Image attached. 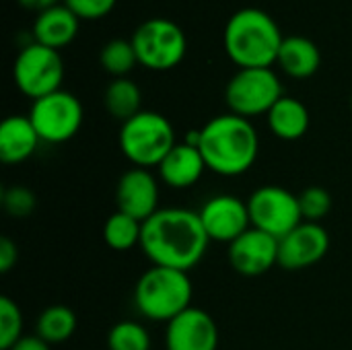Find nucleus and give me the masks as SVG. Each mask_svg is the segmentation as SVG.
I'll use <instances>...</instances> for the list:
<instances>
[{
  "label": "nucleus",
  "mask_w": 352,
  "mask_h": 350,
  "mask_svg": "<svg viewBox=\"0 0 352 350\" xmlns=\"http://www.w3.org/2000/svg\"><path fill=\"white\" fill-rule=\"evenodd\" d=\"M142 239V223L130 215H124L120 210L111 212L103 225V241L109 250L116 252H128L132 248H140Z\"/></svg>",
  "instance_id": "nucleus-23"
},
{
  "label": "nucleus",
  "mask_w": 352,
  "mask_h": 350,
  "mask_svg": "<svg viewBox=\"0 0 352 350\" xmlns=\"http://www.w3.org/2000/svg\"><path fill=\"white\" fill-rule=\"evenodd\" d=\"M118 142L122 155L142 169L159 167L177 144L171 122L163 113L144 109L122 124Z\"/></svg>",
  "instance_id": "nucleus-5"
},
{
  "label": "nucleus",
  "mask_w": 352,
  "mask_h": 350,
  "mask_svg": "<svg viewBox=\"0 0 352 350\" xmlns=\"http://www.w3.org/2000/svg\"><path fill=\"white\" fill-rule=\"evenodd\" d=\"M2 208L6 215H10L12 219H27L35 206H37V198L35 194L25 188V186H12V188H6L2 192Z\"/></svg>",
  "instance_id": "nucleus-28"
},
{
  "label": "nucleus",
  "mask_w": 352,
  "mask_h": 350,
  "mask_svg": "<svg viewBox=\"0 0 352 350\" xmlns=\"http://www.w3.org/2000/svg\"><path fill=\"white\" fill-rule=\"evenodd\" d=\"M280 27L262 8L237 10L225 27L227 56L239 68H272L283 45Z\"/></svg>",
  "instance_id": "nucleus-3"
},
{
  "label": "nucleus",
  "mask_w": 352,
  "mask_h": 350,
  "mask_svg": "<svg viewBox=\"0 0 352 350\" xmlns=\"http://www.w3.org/2000/svg\"><path fill=\"white\" fill-rule=\"evenodd\" d=\"M351 105H352V99H351Z\"/></svg>",
  "instance_id": "nucleus-33"
},
{
  "label": "nucleus",
  "mask_w": 352,
  "mask_h": 350,
  "mask_svg": "<svg viewBox=\"0 0 352 350\" xmlns=\"http://www.w3.org/2000/svg\"><path fill=\"white\" fill-rule=\"evenodd\" d=\"M10 350H52L47 342H43L39 336H23Z\"/></svg>",
  "instance_id": "nucleus-31"
},
{
  "label": "nucleus",
  "mask_w": 352,
  "mask_h": 350,
  "mask_svg": "<svg viewBox=\"0 0 352 350\" xmlns=\"http://www.w3.org/2000/svg\"><path fill=\"white\" fill-rule=\"evenodd\" d=\"M194 287L190 274L175 268L151 266L134 287V307L148 322L169 324L192 307Z\"/></svg>",
  "instance_id": "nucleus-4"
},
{
  "label": "nucleus",
  "mask_w": 352,
  "mask_h": 350,
  "mask_svg": "<svg viewBox=\"0 0 352 350\" xmlns=\"http://www.w3.org/2000/svg\"><path fill=\"white\" fill-rule=\"evenodd\" d=\"M23 311L6 295L0 297V350H10L23 338Z\"/></svg>",
  "instance_id": "nucleus-26"
},
{
  "label": "nucleus",
  "mask_w": 352,
  "mask_h": 350,
  "mask_svg": "<svg viewBox=\"0 0 352 350\" xmlns=\"http://www.w3.org/2000/svg\"><path fill=\"white\" fill-rule=\"evenodd\" d=\"M206 171L204 157L198 146L184 142H177L173 151L163 159V163L157 167L159 179L173 190H188L196 186Z\"/></svg>",
  "instance_id": "nucleus-16"
},
{
  "label": "nucleus",
  "mask_w": 352,
  "mask_h": 350,
  "mask_svg": "<svg viewBox=\"0 0 352 350\" xmlns=\"http://www.w3.org/2000/svg\"><path fill=\"white\" fill-rule=\"evenodd\" d=\"M138 64L151 70H171L184 58L188 39L184 29L169 19H148L140 23L132 35Z\"/></svg>",
  "instance_id": "nucleus-6"
},
{
  "label": "nucleus",
  "mask_w": 352,
  "mask_h": 350,
  "mask_svg": "<svg viewBox=\"0 0 352 350\" xmlns=\"http://www.w3.org/2000/svg\"><path fill=\"white\" fill-rule=\"evenodd\" d=\"M19 4H21L23 8H29V10H37V14H39V12H43V10H47V8H52V6H56L58 0H19Z\"/></svg>",
  "instance_id": "nucleus-32"
},
{
  "label": "nucleus",
  "mask_w": 352,
  "mask_h": 350,
  "mask_svg": "<svg viewBox=\"0 0 352 350\" xmlns=\"http://www.w3.org/2000/svg\"><path fill=\"white\" fill-rule=\"evenodd\" d=\"M280 97L283 85L272 68H239L225 89L229 111L248 120L268 116Z\"/></svg>",
  "instance_id": "nucleus-7"
},
{
  "label": "nucleus",
  "mask_w": 352,
  "mask_h": 350,
  "mask_svg": "<svg viewBox=\"0 0 352 350\" xmlns=\"http://www.w3.org/2000/svg\"><path fill=\"white\" fill-rule=\"evenodd\" d=\"M266 120H268L270 132L276 138L287 140V142L303 138L307 134L309 122H311L309 109L303 105V101H299L295 97H289V95H283L274 103V107L268 111Z\"/></svg>",
  "instance_id": "nucleus-19"
},
{
  "label": "nucleus",
  "mask_w": 352,
  "mask_h": 350,
  "mask_svg": "<svg viewBox=\"0 0 352 350\" xmlns=\"http://www.w3.org/2000/svg\"><path fill=\"white\" fill-rule=\"evenodd\" d=\"M12 76L16 89L35 101L62 89L64 62L58 50L33 41L19 52L12 66Z\"/></svg>",
  "instance_id": "nucleus-8"
},
{
  "label": "nucleus",
  "mask_w": 352,
  "mask_h": 350,
  "mask_svg": "<svg viewBox=\"0 0 352 350\" xmlns=\"http://www.w3.org/2000/svg\"><path fill=\"white\" fill-rule=\"evenodd\" d=\"M41 138L29 116H8L0 124V161L19 165L27 161L39 146Z\"/></svg>",
  "instance_id": "nucleus-17"
},
{
  "label": "nucleus",
  "mask_w": 352,
  "mask_h": 350,
  "mask_svg": "<svg viewBox=\"0 0 352 350\" xmlns=\"http://www.w3.org/2000/svg\"><path fill=\"white\" fill-rule=\"evenodd\" d=\"M248 210L252 227L260 229L276 239H283L295 227L303 223L299 196L280 186H262L248 198Z\"/></svg>",
  "instance_id": "nucleus-10"
},
{
  "label": "nucleus",
  "mask_w": 352,
  "mask_h": 350,
  "mask_svg": "<svg viewBox=\"0 0 352 350\" xmlns=\"http://www.w3.org/2000/svg\"><path fill=\"white\" fill-rule=\"evenodd\" d=\"M276 64L291 78L303 80L318 72L322 64V54L311 39L301 37V35H291L283 39Z\"/></svg>",
  "instance_id": "nucleus-20"
},
{
  "label": "nucleus",
  "mask_w": 352,
  "mask_h": 350,
  "mask_svg": "<svg viewBox=\"0 0 352 350\" xmlns=\"http://www.w3.org/2000/svg\"><path fill=\"white\" fill-rule=\"evenodd\" d=\"M198 217L208 239L217 243L229 245L248 229H252L248 200H241L233 194H217L208 198L198 210Z\"/></svg>",
  "instance_id": "nucleus-11"
},
{
  "label": "nucleus",
  "mask_w": 352,
  "mask_h": 350,
  "mask_svg": "<svg viewBox=\"0 0 352 350\" xmlns=\"http://www.w3.org/2000/svg\"><path fill=\"white\" fill-rule=\"evenodd\" d=\"M118 0H64V4L78 17V19H101L113 10Z\"/></svg>",
  "instance_id": "nucleus-29"
},
{
  "label": "nucleus",
  "mask_w": 352,
  "mask_h": 350,
  "mask_svg": "<svg viewBox=\"0 0 352 350\" xmlns=\"http://www.w3.org/2000/svg\"><path fill=\"white\" fill-rule=\"evenodd\" d=\"M227 256L237 274L262 276L278 266V239L252 227L229 243Z\"/></svg>",
  "instance_id": "nucleus-13"
},
{
  "label": "nucleus",
  "mask_w": 352,
  "mask_h": 350,
  "mask_svg": "<svg viewBox=\"0 0 352 350\" xmlns=\"http://www.w3.org/2000/svg\"><path fill=\"white\" fill-rule=\"evenodd\" d=\"M208 243L198 212L190 208H159L142 223L140 250L153 266L190 272L206 256Z\"/></svg>",
  "instance_id": "nucleus-1"
},
{
  "label": "nucleus",
  "mask_w": 352,
  "mask_h": 350,
  "mask_svg": "<svg viewBox=\"0 0 352 350\" xmlns=\"http://www.w3.org/2000/svg\"><path fill=\"white\" fill-rule=\"evenodd\" d=\"M299 208H301V217L307 223H322L330 210H332V194L322 188V186H311L305 188L299 194Z\"/></svg>",
  "instance_id": "nucleus-27"
},
{
  "label": "nucleus",
  "mask_w": 352,
  "mask_h": 350,
  "mask_svg": "<svg viewBox=\"0 0 352 350\" xmlns=\"http://www.w3.org/2000/svg\"><path fill=\"white\" fill-rule=\"evenodd\" d=\"M78 21L80 19L66 4H56L37 14L33 25V37L37 43L60 52L76 37Z\"/></svg>",
  "instance_id": "nucleus-18"
},
{
  "label": "nucleus",
  "mask_w": 352,
  "mask_h": 350,
  "mask_svg": "<svg viewBox=\"0 0 352 350\" xmlns=\"http://www.w3.org/2000/svg\"><path fill=\"white\" fill-rule=\"evenodd\" d=\"M99 62L113 78H124L138 64V58L130 39H109L99 52Z\"/></svg>",
  "instance_id": "nucleus-24"
},
{
  "label": "nucleus",
  "mask_w": 352,
  "mask_h": 350,
  "mask_svg": "<svg viewBox=\"0 0 352 350\" xmlns=\"http://www.w3.org/2000/svg\"><path fill=\"white\" fill-rule=\"evenodd\" d=\"M103 103H105L107 113L113 120H120L124 124L142 111L140 109L142 107V93L138 89V85L134 80H130L128 76L113 78L105 89Z\"/></svg>",
  "instance_id": "nucleus-21"
},
{
  "label": "nucleus",
  "mask_w": 352,
  "mask_h": 350,
  "mask_svg": "<svg viewBox=\"0 0 352 350\" xmlns=\"http://www.w3.org/2000/svg\"><path fill=\"white\" fill-rule=\"evenodd\" d=\"M116 206L144 223L159 210V177L151 169L130 167L116 184Z\"/></svg>",
  "instance_id": "nucleus-14"
},
{
  "label": "nucleus",
  "mask_w": 352,
  "mask_h": 350,
  "mask_svg": "<svg viewBox=\"0 0 352 350\" xmlns=\"http://www.w3.org/2000/svg\"><path fill=\"white\" fill-rule=\"evenodd\" d=\"M27 116L35 126L41 142L47 144H62L74 138L85 120L82 103L76 95L64 89L35 99Z\"/></svg>",
  "instance_id": "nucleus-9"
},
{
  "label": "nucleus",
  "mask_w": 352,
  "mask_h": 350,
  "mask_svg": "<svg viewBox=\"0 0 352 350\" xmlns=\"http://www.w3.org/2000/svg\"><path fill=\"white\" fill-rule=\"evenodd\" d=\"M167 350H217L219 349V326L214 318L200 309L190 307L173 318L165 328Z\"/></svg>",
  "instance_id": "nucleus-15"
},
{
  "label": "nucleus",
  "mask_w": 352,
  "mask_h": 350,
  "mask_svg": "<svg viewBox=\"0 0 352 350\" xmlns=\"http://www.w3.org/2000/svg\"><path fill=\"white\" fill-rule=\"evenodd\" d=\"M198 149L208 171L223 177H239L258 161L260 136L248 118L229 111L200 128Z\"/></svg>",
  "instance_id": "nucleus-2"
},
{
  "label": "nucleus",
  "mask_w": 352,
  "mask_h": 350,
  "mask_svg": "<svg viewBox=\"0 0 352 350\" xmlns=\"http://www.w3.org/2000/svg\"><path fill=\"white\" fill-rule=\"evenodd\" d=\"M330 252V233L322 223L303 221L278 239V266L289 272L316 266Z\"/></svg>",
  "instance_id": "nucleus-12"
},
{
  "label": "nucleus",
  "mask_w": 352,
  "mask_h": 350,
  "mask_svg": "<svg viewBox=\"0 0 352 350\" xmlns=\"http://www.w3.org/2000/svg\"><path fill=\"white\" fill-rule=\"evenodd\" d=\"M19 260V248L12 239L8 237H2L0 239V272L6 274L12 270V266L16 264Z\"/></svg>",
  "instance_id": "nucleus-30"
},
{
  "label": "nucleus",
  "mask_w": 352,
  "mask_h": 350,
  "mask_svg": "<svg viewBox=\"0 0 352 350\" xmlns=\"http://www.w3.org/2000/svg\"><path fill=\"white\" fill-rule=\"evenodd\" d=\"M107 350H151V334L140 322L122 320L107 332Z\"/></svg>",
  "instance_id": "nucleus-25"
},
{
  "label": "nucleus",
  "mask_w": 352,
  "mask_h": 350,
  "mask_svg": "<svg viewBox=\"0 0 352 350\" xmlns=\"http://www.w3.org/2000/svg\"><path fill=\"white\" fill-rule=\"evenodd\" d=\"M76 314L66 305H50L45 307L35 324V336H39L43 342L62 344L70 340L76 332Z\"/></svg>",
  "instance_id": "nucleus-22"
}]
</instances>
